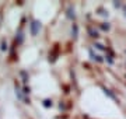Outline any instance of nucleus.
Returning <instances> with one entry per match:
<instances>
[{
    "label": "nucleus",
    "mask_w": 126,
    "mask_h": 119,
    "mask_svg": "<svg viewBox=\"0 0 126 119\" xmlns=\"http://www.w3.org/2000/svg\"><path fill=\"white\" fill-rule=\"evenodd\" d=\"M39 28H41L39 23H38V21H34V23L31 24V34H32V35H36Z\"/></svg>",
    "instance_id": "obj_1"
},
{
    "label": "nucleus",
    "mask_w": 126,
    "mask_h": 119,
    "mask_svg": "<svg viewBox=\"0 0 126 119\" xmlns=\"http://www.w3.org/2000/svg\"><path fill=\"white\" fill-rule=\"evenodd\" d=\"M16 94L18 95L20 100H24V97H23V94H21V91H20V88H18V87H16Z\"/></svg>",
    "instance_id": "obj_2"
}]
</instances>
